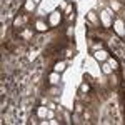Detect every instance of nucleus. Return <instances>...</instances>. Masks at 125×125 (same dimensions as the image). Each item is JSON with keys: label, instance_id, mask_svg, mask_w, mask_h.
I'll return each mask as SVG.
<instances>
[{"label": "nucleus", "instance_id": "1", "mask_svg": "<svg viewBox=\"0 0 125 125\" xmlns=\"http://www.w3.org/2000/svg\"><path fill=\"white\" fill-rule=\"evenodd\" d=\"M120 100H122V105H124V112H125V85L122 83L120 87Z\"/></svg>", "mask_w": 125, "mask_h": 125}]
</instances>
